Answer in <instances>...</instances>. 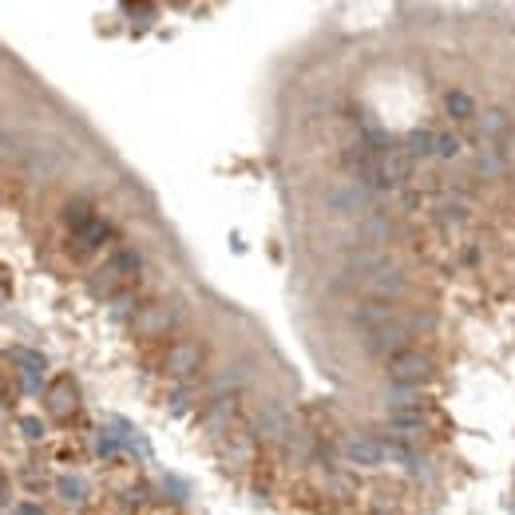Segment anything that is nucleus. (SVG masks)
Here are the masks:
<instances>
[{"mask_svg":"<svg viewBox=\"0 0 515 515\" xmlns=\"http://www.w3.org/2000/svg\"><path fill=\"white\" fill-rule=\"evenodd\" d=\"M325 203L337 214H365L369 206V187H361L357 179H337L329 191H325Z\"/></svg>","mask_w":515,"mask_h":515,"instance_id":"1","label":"nucleus"},{"mask_svg":"<svg viewBox=\"0 0 515 515\" xmlns=\"http://www.w3.org/2000/svg\"><path fill=\"white\" fill-rule=\"evenodd\" d=\"M389 377L401 381V385H420L432 377V361L424 353H412V349H401L389 357Z\"/></svg>","mask_w":515,"mask_h":515,"instance_id":"2","label":"nucleus"},{"mask_svg":"<svg viewBox=\"0 0 515 515\" xmlns=\"http://www.w3.org/2000/svg\"><path fill=\"white\" fill-rule=\"evenodd\" d=\"M175 321H179V309H171V302H159V306H147L135 313V333L139 337H163V333H171Z\"/></svg>","mask_w":515,"mask_h":515,"instance_id":"3","label":"nucleus"},{"mask_svg":"<svg viewBox=\"0 0 515 515\" xmlns=\"http://www.w3.org/2000/svg\"><path fill=\"white\" fill-rule=\"evenodd\" d=\"M167 373H175V377H191L195 369H203V345H195V341H175L171 349H167Z\"/></svg>","mask_w":515,"mask_h":515,"instance_id":"4","label":"nucleus"},{"mask_svg":"<svg viewBox=\"0 0 515 515\" xmlns=\"http://www.w3.org/2000/svg\"><path fill=\"white\" fill-rule=\"evenodd\" d=\"M365 286H369V294H377V302L405 294V278H401V270H393V266H381L377 274H369Z\"/></svg>","mask_w":515,"mask_h":515,"instance_id":"5","label":"nucleus"},{"mask_svg":"<svg viewBox=\"0 0 515 515\" xmlns=\"http://www.w3.org/2000/svg\"><path fill=\"white\" fill-rule=\"evenodd\" d=\"M48 412L60 416V420L76 412V389H72V381H56V385L48 389Z\"/></svg>","mask_w":515,"mask_h":515,"instance_id":"6","label":"nucleus"},{"mask_svg":"<svg viewBox=\"0 0 515 515\" xmlns=\"http://www.w3.org/2000/svg\"><path fill=\"white\" fill-rule=\"evenodd\" d=\"M353 317L361 321V325H369V329H381V325H389L393 321V306H385V302H361V306L353 309Z\"/></svg>","mask_w":515,"mask_h":515,"instance_id":"7","label":"nucleus"},{"mask_svg":"<svg viewBox=\"0 0 515 515\" xmlns=\"http://www.w3.org/2000/svg\"><path fill=\"white\" fill-rule=\"evenodd\" d=\"M401 341H405V325H397V321H389V325H381V329H373V341H369V345H373L377 353H385V349H397ZM397 353H401V349H397Z\"/></svg>","mask_w":515,"mask_h":515,"instance_id":"8","label":"nucleus"},{"mask_svg":"<svg viewBox=\"0 0 515 515\" xmlns=\"http://www.w3.org/2000/svg\"><path fill=\"white\" fill-rule=\"evenodd\" d=\"M448 115H452V119H472V115H476V103H472V96L452 92V96H448Z\"/></svg>","mask_w":515,"mask_h":515,"instance_id":"9","label":"nucleus"},{"mask_svg":"<svg viewBox=\"0 0 515 515\" xmlns=\"http://www.w3.org/2000/svg\"><path fill=\"white\" fill-rule=\"evenodd\" d=\"M480 127H484V135H504L508 131V115L504 111H484Z\"/></svg>","mask_w":515,"mask_h":515,"instance_id":"10","label":"nucleus"},{"mask_svg":"<svg viewBox=\"0 0 515 515\" xmlns=\"http://www.w3.org/2000/svg\"><path fill=\"white\" fill-rule=\"evenodd\" d=\"M349 456H353V460H365V464H377V460H381V448H377V444H361V440H357V444L349 448Z\"/></svg>","mask_w":515,"mask_h":515,"instance_id":"11","label":"nucleus"},{"mask_svg":"<svg viewBox=\"0 0 515 515\" xmlns=\"http://www.w3.org/2000/svg\"><path fill=\"white\" fill-rule=\"evenodd\" d=\"M432 151V131H416L409 139V159L412 155H428Z\"/></svg>","mask_w":515,"mask_h":515,"instance_id":"12","label":"nucleus"},{"mask_svg":"<svg viewBox=\"0 0 515 515\" xmlns=\"http://www.w3.org/2000/svg\"><path fill=\"white\" fill-rule=\"evenodd\" d=\"M436 151H440V155H444V159H452V155H456V151H460V143H456V139H452V135H440V147H436Z\"/></svg>","mask_w":515,"mask_h":515,"instance_id":"13","label":"nucleus"}]
</instances>
